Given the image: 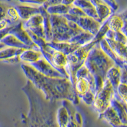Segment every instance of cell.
<instances>
[{"mask_svg":"<svg viewBox=\"0 0 127 127\" xmlns=\"http://www.w3.org/2000/svg\"><path fill=\"white\" fill-rule=\"evenodd\" d=\"M104 38L113 39L115 41L119 42V43H121L127 45V36L123 34L121 32H113L111 30H109L107 32V33L105 34V36Z\"/></svg>","mask_w":127,"mask_h":127,"instance_id":"83f0119b","label":"cell"},{"mask_svg":"<svg viewBox=\"0 0 127 127\" xmlns=\"http://www.w3.org/2000/svg\"><path fill=\"white\" fill-rule=\"evenodd\" d=\"M97 44L98 43L92 39L90 43L79 46L72 54L67 56V63L64 69L72 85H74L76 81V72L79 67L84 65L90 50Z\"/></svg>","mask_w":127,"mask_h":127,"instance_id":"277c9868","label":"cell"},{"mask_svg":"<svg viewBox=\"0 0 127 127\" xmlns=\"http://www.w3.org/2000/svg\"><path fill=\"white\" fill-rule=\"evenodd\" d=\"M26 31L28 32V34H29V37L31 38V40L32 41V42H33L35 45H37V46L39 48V49L46 46V42L45 39H43V38H39V37H38V36H37L36 35H35L34 34L32 33L31 31L28 30V29H26Z\"/></svg>","mask_w":127,"mask_h":127,"instance_id":"4dcf8cb0","label":"cell"},{"mask_svg":"<svg viewBox=\"0 0 127 127\" xmlns=\"http://www.w3.org/2000/svg\"><path fill=\"white\" fill-rule=\"evenodd\" d=\"M105 40L107 42V45H109L111 49L113 51L114 54L117 55L119 58L123 60L125 62H127V46L123 43H119V42L115 41L113 39H108V38H104Z\"/></svg>","mask_w":127,"mask_h":127,"instance_id":"2e32d148","label":"cell"},{"mask_svg":"<svg viewBox=\"0 0 127 127\" xmlns=\"http://www.w3.org/2000/svg\"><path fill=\"white\" fill-rule=\"evenodd\" d=\"M16 10L17 11L20 20H27L32 16L40 13L39 6H33L27 4H19L14 6Z\"/></svg>","mask_w":127,"mask_h":127,"instance_id":"7c38bea8","label":"cell"},{"mask_svg":"<svg viewBox=\"0 0 127 127\" xmlns=\"http://www.w3.org/2000/svg\"><path fill=\"white\" fill-rule=\"evenodd\" d=\"M114 92L113 87L107 79H105L101 89L95 94L92 106L95 111L101 114L110 106L111 100L114 97Z\"/></svg>","mask_w":127,"mask_h":127,"instance_id":"8992f818","label":"cell"},{"mask_svg":"<svg viewBox=\"0 0 127 127\" xmlns=\"http://www.w3.org/2000/svg\"><path fill=\"white\" fill-rule=\"evenodd\" d=\"M109 30V29L108 25H107V20H105V21H104L102 23L101 26H100V29H98V32L94 36V38H93V41H94L95 42L98 43L100 41L104 39L105 36V34L107 33V32Z\"/></svg>","mask_w":127,"mask_h":127,"instance_id":"f1b7e54d","label":"cell"},{"mask_svg":"<svg viewBox=\"0 0 127 127\" xmlns=\"http://www.w3.org/2000/svg\"><path fill=\"white\" fill-rule=\"evenodd\" d=\"M104 3L109 6L111 9L113 11V12L116 11L118 9V4L116 2L115 0H102Z\"/></svg>","mask_w":127,"mask_h":127,"instance_id":"d590c367","label":"cell"},{"mask_svg":"<svg viewBox=\"0 0 127 127\" xmlns=\"http://www.w3.org/2000/svg\"><path fill=\"white\" fill-rule=\"evenodd\" d=\"M10 26H13V24L11 23V22L7 18L0 17V30L4 29V28H7Z\"/></svg>","mask_w":127,"mask_h":127,"instance_id":"8d00e7d4","label":"cell"},{"mask_svg":"<svg viewBox=\"0 0 127 127\" xmlns=\"http://www.w3.org/2000/svg\"><path fill=\"white\" fill-rule=\"evenodd\" d=\"M43 75L50 78H66L60 72L51 65L44 58H42L34 63L29 64Z\"/></svg>","mask_w":127,"mask_h":127,"instance_id":"30bf717a","label":"cell"},{"mask_svg":"<svg viewBox=\"0 0 127 127\" xmlns=\"http://www.w3.org/2000/svg\"><path fill=\"white\" fill-rule=\"evenodd\" d=\"M72 6H76V7L81 9L83 11L94 6L91 2L90 1V0H75Z\"/></svg>","mask_w":127,"mask_h":127,"instance_id":"1f68e13d","label":"cell"},{"mask_svg":"<svg viewBox=\"0 0 127 127\" xmlns=\"http://www.w3.org/2000/svg\"><path fill=\"white\" fill-rule=\"evenodd\" d=\"M71 6H67L62 4H57L46 8L45 10L50 15H64L68 13Z\"/></svg>","mask_w":127,"mask_h":127,"instance_id":"4316f807","label":"cell"},{"mask_svg":"<svg viewBox=\"0 0 127 127\" xmlns=\"http://www.w3.org/2000/svg\"><path fill=\"white\" fill-rule=\"evenodd\" d=\"M47 0H26L24 1H22V3L28 4H36V5L41 6Z\"/></svg>","mask_w":127,"mask_h":127,"instance_id":"f35d334b","label":"cell"},{"mask_svg":"<svg viewBox=\"0 0 127 127\" xmlns=\"http://www.w3.org/2000/svg\"><path fill=\"white\" fill-rule=\"evenodd\" d=\"M15 1H19L20 3H22V1H26V0H15Z\"/></svg>","mask_w":127,"mask_h":127,"instance_id":"f6af8a7d","label":"cell"},{"mask_svg":"<svg viewBox=\"0 0 127 127\" xmlns=\"http://www.w3.org/2000/svg\"><path fill=\"white\" fill-rule=\"evenodd\" d=\"M20 62L26 64H31L37 62L41 59L43 58L40 51L34 50L32 49L24 50L19 55Z\"/></svg>","mask_w":127,"mask_h":127,"instance_id":"9a60e30c","label":"cell"},{"mask_svg":"<svg viewBox=\"0 0 127 127\" xmlns=\"http://www.w3.org/2000/svg\"><path fill=\"white\" fill-rule=\"evenodd\" d=\"M68 14L71 15L76 16V17H83V16H87L85 13H84L81 9L76 7L74 6H71L70 7L69 10L68 11Z\"/></svg>","mask_w":127,"mask_h":127,"instance_id":"836d02e7","label":"cell"},{"mask_svg":"<svg viewBox=\"0 0 127 127\" xmlns=\"http://www.w3.org/2000/svg\"><path fill=\"white\" fill-rule=\"evenodd\" d=\"M28 30L31 31L32 33L34 34L35 35H36V36L39 37V38H43V39H45V32H44L43 26H38V27H36V28H31V29H29Z\"/></svg>","mask_w":127,"mask_h":127,"instance_id":"e575fe53","label":"cell"},{"mask_svg":"<svg viewBox=\"0 0 127 127\" xmlns=\"http://www.w3.org/2000/svg\"><path fill=\"white\" fill-rule=\"evenodd\" d=\"M94 98H95V94H93L90 90L87 92L85 94L81 95L79 98H81L84 103H85L88 105H92L94 102Z\"/></svg>","mask_w":127,"mask_h":127,"instance_id":"d6a6232c","label":"cell"},{"mask_svg":"<svg viewBox=\"0 0 127 127\" xmlns=\"http://www.w3.org/2000/svg\"><path fill=\"white\" fill-rule=\"evenodd\" d=\"M114 98L118 101L127 104V85L120 83L118 86L116 92L114 94Z\"/></svg>","mask_w":127,"mask_h":127,"instance_id":"484cf974","label":"cell"},{"mask_svg":"<svg viewBox=\"0 0 127 127\" xmlns=\"http://www.w3.org/2000/svg\"><path fill=\"white\" fill-rule=\"evenodd\" d=\"M74 89L75 90L78 97H80L81 95L87 93L90 90V85L88 81L85 78H76L74 84Z\"/></svg>","mask_w":127,"mask_h":127,"instance_id":"603a6c76","label":"cell"},{"mask_svg":"<svg viewBox=\"0 0 127 127\" xmlns=\"http://www.w3.org/2000/svg\"><path fill=\"white\" fill-rule=\"evenodd\" d=\"M74 1L75 0H62L61 4L67 6H72V4H73Z\"/></svg>","mask_w":127,"mask_h":127,"instance_id":"7bdbcfd3","label":"cell"},{"mask_svg":"<svg viewBox=\"0 0 127 127\" xmlns=\"http://www.w3.org/2000/svg\"><path fill=\"white\" fill-rule=\"evenodd\" d=\"M94 37V36L92 34L87 32L83 31L82 32H80V33L73 36L68 42L81 46L86 45L92 41Z\"/></svg>","mask_w":127,"mask_h":127,"instance_id":"7402d4cb","label":"cell"},{"mask_svg":"<svg viewBox=\"0 0 127 127\" xmlns=\"http://www.w3.org/2000/svg\"><path fill=\"white\" fill-rule=\"evenodd\" d=\"M24 49L15 48L12 47H5L0 50V61H6L14 57L19 56Z\"/></svg>","mask_w":127,"mask_h":127,"instance_id":"cb8c5ba5","label":"cell"},{"mask_svg":"<svg viewBox=\"0 0 127 127\" xmlns=\"http://www.w3.org/2000/svg\"><path fill=\"white\" fill-rule=\"evenodd\" d=\"M61 2H62V0H47L45 3L42 4L41 6L44 8L46 9V8L49 7V6L61 4Z\"/></svg>","mask_w":127,"mask_h":127,"instance_id":"74e56055","label":"cell"},{"mask_svg":"<svg viewBox=\"0 0 127 127\" xmlns=\"http://www.w3.org/2000/svg\"><path fill=\"white\" fill-rule=\"evenodd\" d=\"M50 20L53 41L68 42L73 36L83 31L74 22L67 20L63 15H50Z\"/></svg>","mask_w":127,"mask_h":127,"instance_id":"3957f363","label":"cell"},{"mask_svg":"<svg viewBox=\"0 0 127 127\" xmlns=\"http://www.w3.org/2000/svg\"><path fill=\"white\" fill-rule=\"evenodd\" d=\"M43 19L40 13L36 14L32 16L26 21L22 22V26L25 29H29L31 28H36L38 26H43Z\"/></svg>","mask_w":127,"mask_h":127,"instance_id":"d4e9b609","label":"cell"},{"mask_svg":"<svg viewBox=\"0 0 127 127\" xmlns=\"http://www.w3.org/2000/svg\"><path fill=\"white\" fill-rule=\"evenodd\" d=\"M98 118L105 120L113 127H127V125L121 123L118 116L111 106L107 107L102 113L98 114Z\"/></svg>","mask_w":127,"mask_h":127,"instance_id":"8fae6325","label":"cell"},{"mask_svg":"<svg viewBox=\"0 0 127 127\" xmlns=\"http://www.w3.org/2000/svg\"><path fill=\"white\" fill-rule=\"evenodd\" d=\"M121 69L117 65H113L109 68L105 74V79H107L113 87L114 93L120 83Z\"/></svg>","mask_w":127,"mask_h":127,"instance_id":"e0dca14e","label":"cell"},{"mask_svg":"<svg viewBox=\"0 0 127 127\" xmlns=\"http://www.w3.org/2000/svg\"><path fill=\"white\" fill-rule=\"evenodd\" d=\"M127 67L121 69V74H120V83L127 84Z\"/></svg>","mask_w":127,"mask_h":127,"instance_id":"ab89813d","label":"cell"},{"mask_svg":"<svg viewBox=\"0 0 127 127\" xmlns=\"http://www.w3.org/2000/svg\"><path fill=\"white\" fill-rule=\"evenodd\" d=\"M21 67L29 81L44 94L47 100H67L73 104H79V97L69 79L45 76L26 64H22Z\"/></svg>","mask_w":127,"mask_h":127,"instance_id":"6da1fadb","label":"cell"},{"mask_svg":"<svg viewBox=\"0 0 127 127\" xmlns=\"http://www.w3.org/2000/svg\"><path fill=\"white\" fill-rule=\"evenodd\" d=\"M39 9H40V14L41 15L43 19V26L45 32V40L46 41V43H48L52 41V28H51L50 20V15L47 13L46 10L42 6H39Z\"/></svg>","mask_w":127,"mask_h":127,"instance_id":"d6986e66","label":"cell"},{"mask_svg":"<svg viewBox=\"0 0 127 127\" xmlns=\"http://www.w3.org/2000/svg\"><path fill=\"white\" fill-rule=\"evenodd\" d=\"M109 30L113 32H121L127 36V13H112L107 19Z\"/></svg>","mask_w":127,"mask_h":127,"instance_id":"9c48e42d","label":"cell"},{"mask_svg":"<svg viewBox=\"0 0 127 127\" xmlns=\"http://www.w3.org/2000/svg\"><path fill=\"white\" fill-rule=\"evenodd\" d=\"M8 6H6V4L0 2V17H6V10Z\"/></svg>","mask_w":127,"mask_h":127,"instance_id":"b9f144b4","label":"cell"},{"mask_svg":"<svg viewBox=\"0 0 127 127\" xmlns=\"http://www.w3.org/2000/svg\"><path fill=\"white\" fill-rule=\"evenodd\" d=\"M1 42L3 43L7 47L15 48L24 50L31 49L29 46H26V45H24L23 43L19 41L17 38L11 34H8V35H6Z\"/></svg>","mask_w":127,"mask_h":127,"instance_id":"ffe728a7","label":"cell"},{"mask_svg":"<svg viewBox=\"0 0 127 127\" xmlns=\"http://www.w3.org/2000/svg\"><path fill=\"white\" fill-rule=\"evenodd\" d=\"M84 65L94 77L98 76L105 79L107 71L115 64L104 54L98 43L90 50Z\"/></svg>","mask_w":127,"mask_h":127,"instance_id":"7a4b0ae2","label":"cell"},{"mask_svg":"<svg viewBox=\"0 0 127 127\" xmlns=\"http://www.w3.org/2000/svg\"><path fill=\"white\" fill-rule=\"evenodd\" d=\"M63 16L67 20L74 22L82 31L89 32L94 36L97 34L102 25V23H100L97 20L87 16L76 17L68 13L64 15Z\"/></svg>","mask_w":127,"mask_h":127,"instance_id":"52a82bcc","label":"cell"},{"mask_svg":"<svg viewBox=\"0 0 127 127\" xmlns=\"http://www.w3.org/2000/svg\"><path fill=\"white\" fill-rule=\"evenodd\" d=\"M22 21H20L16 24L12 26V29H10L9 34L13 35L15 37L17 38L19 41L23 43L26 46H29L32 50L36 51H40L39 48L32 41L28 34V32L23 28Z\"/></svg>","mask_w":127,"mask_h":127,"instance_id":"ba28073f","label":"cell"},{"mask_svg":"<svg viewBox=\"0 0 127 127\" xmlns=\"http://www.w3.org/2000/svg\"><path fill=\"white\" fill-rule=\"evenodd\" d=\"M40 52H41L44 59L51 64L53 67L69 79V77L64 69L67 63V57L66 55L55 50L50 46H48L47 44L45 46L40 48Z\"/></svg>","mask_w":127,"mask_h":127,"instance_id":"5b68a950","label":"cell"},{"mask_svg":"<svg viewBox=\"0 0 127 127\" xmlns=\"http://www.w3.org/2000/svg\"><path fill=\"white\" fill-rule=\"evenodd\" d=\"M48 46H50L51 48H54L58 52H62L64 54L66 55L67 56L69 54H72L77 48L79 47V45L76 44L71 43L69 42H55L52 41L46 43Z\"/></svg>","mask_w":127,"mask_h":127,"instance_id":"5bb4252c","label":"cell"},{"mask_svg":"<svg viewBox=\"0 0 127 127\" xmlns=\"http://www.w3.org/2000/svg\"><path fill=\"white\" fill-rule=\"evenodd\" d=\"M12 26H8V27H7V28L0 30V42L1 41L2 39H3V38L6 36V35L8 34L9 32H10V29H12Z\"/></svg>","mask_w":127,"mask_h":127,"instance_id":"60d3db41","label":"cell"},{"mask_svg":"<svg viewBox=\"0 0 127 127\" xmlns=\"http://www.w3.org/2000/svg\"><path fill=\"white\" fill-rule=\"evenodd\" d=\"M6 18L10 20L12 24L15 25L20 22V17L14 6H8L6 10Z\"/></svg>","mask_w":127,"mask_h":127,"instance_id":"f546056e","label":"cell"},{"mask_svg":"<svg viewBox=\"0 0 127 127\" xmlns=\"http://www.w3.org/2000/svg\"><path fill=\"white\" fill-rule=\"evenodd\" d=\"M6 47L5 45H4V44L3 43H1V42H0V50L1 49H3V48H4Z\"/></svg>","mask_w":127,"mask_h":127,"instance_id":"ee69618b","label":"cell"},{"mask_svg":"<svg viewBox=\"0 0 127 127\" xmlns=\"http://www.w3.org/2000/svg\"><path fill=\"white\" fill-rule=\"evenodd\" d=\"M70 120L69 113L66 107L62 105L58 109L56 114V121L58 127H66Z\"/></svg>","mask_w":127,"mask_h":127,"instance_id":"44dd1931","label":"cell"},{"mask_svg":"<svg viewBox=\"0 0 127 127\" xmlns=\"http://www.w3.org/2000/svg\"><path fill=\"white\" fill-rule=\"evenodd\" d=\"M98 45H99V47L100 48V49L104 52V54L114 62L116 65L118 66L120 69L127 67V62L121 59L120 58H119L117 55L114 54L113 51L111 49V48L107 45V42H106L104 38L100 41V42L98 43Z\"/></svg>","mask_w":127,"mask_h":127,"instance_id":"4fadbf2b","label":"cell"},{"mask_svg":"<svg viewBox=\"0 0 127 127\" xmlns=\"http://www.w3.org/2000/svg\"><path fill=\"white\" fill-rule=\"evenodd\" d=\"M110 106L115 111L121 123L127 125V104L118 101L113 97V99L111 100Z\"/></svg>","mask_w":127,"mask_h":127,"instance_id":"ac0fdd59","label":"cell"}]
</instances>
